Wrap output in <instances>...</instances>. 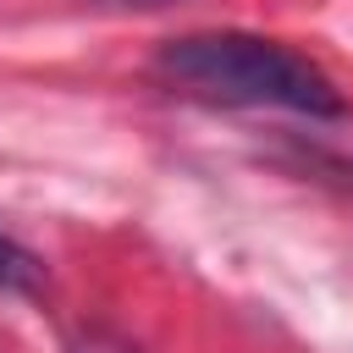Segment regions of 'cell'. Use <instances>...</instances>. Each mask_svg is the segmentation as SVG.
<instances>
[{
	"label": "cell",
	"instance_id": "obj_1",
	"mask_svg": "<svg viewBox=\"0 0 353 353\" xmlns=\"http://www.w3.org/2000/svg\"><path fill=\"white\" fill-rule=\"evenodd\" d=\"M154 72L215 105H270V110H298V116H342L336 83L298 50L259 39V33H188L160 44Z\"/></svg>",
	"mask_w": 353,
	"mask_h": 353
},
{
	"label": "cell",
	"instance_id": "obj_2",
	"mask_svg": "<svg viewBox=\"0 0 353 353\" xmlns=\"http://www.w3.org/2000/svg\"><path fill=\"white\" fill-rule=\"evenodd\" d=\"M44 287V265L33 248H22L11 232H0V292H39Z\"/></svg>",
	"mask_w": 353,
	"mask_h": 353
},
{
	"label": "cell",
	"instance_id": "obj_3",
	"mask_svg": "<svg viewBox=\"0 0 353 353\" xmlns=\"http://www.w3.org/2000/svg\"><path fill=\"white\" fill-rule=\"evenodd\" d=\"M116 6H165V0H116Z\"/></svg>",
	"mask_w": 353,
	"mask_h": 353
}]
</instances>
